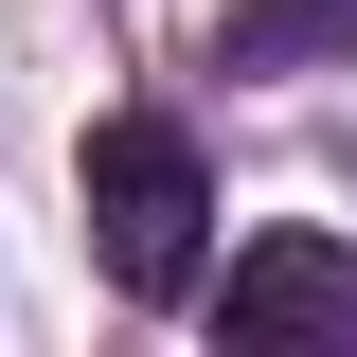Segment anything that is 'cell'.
<instances>
[{
  "label": "cell",
  "instance_id": "cell-3",
  "mask_svg": "<svg viewBox=\"0 0 357 357\" xmlns=\"http://www.w3.org/2000/svg\"><path fill=\"white\" fill-rule=\"evenodd\" d=\"M232 54L250 72H321V54H357V0H232Z\"/></svg>",
  "mask_w": 357,
  "mask_h": 357
},
{
  "label": "cell",
  "instance_id": "cell-2",
  "mask_svg": "<svg viewBox=\"0 0 357 357\" xmlns=\"http://www.w3.org/2000/svg\"><path fill=\"white\" fill-rule=\"evenodd\" d=\"M215 321L232 340H357V250L340 232H250L232 286H215Z\"/></svg>",
  "mask_w": 357,
  "mask_h": 357
},
{
  "label": "cell",
  "instance_id": "cell-1",
  "mask_svg": "<svg viewBox=\"0 0 357 357\" xmlns=\"http://www.w3.org/2000/svg\"><path fill=\"white\" fill-rule=\"evenodd\" d=\"M89 232H107V286H143V304L197 286L215 178H197V143H178L161 107H107V126H89Z\"/></svg>",
  "mask_w": 357,
  "mask_h": 357
}]
</instances>
